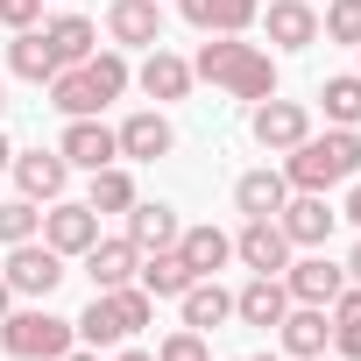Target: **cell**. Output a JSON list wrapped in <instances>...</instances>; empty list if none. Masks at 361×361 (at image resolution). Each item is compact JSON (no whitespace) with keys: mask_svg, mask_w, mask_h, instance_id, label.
<instances>
[{"mask_svg":"<svg viewBox=\"0 0 361 361\" xmlns=\"http://www.w3.org/2000/svg\"><path fill=\"white\" fill-rule=\"evenodd\" d=\"M283 290H290V305H333L347 290V269L326 255H298V262H283Z\"/></svg>","mask_w":361,"mask_h":361,"instance_id":"9","label":"cell"},{"mask_svg":"<svg viewBox=\"0 0 361 361\" xmlns=\"http://www.w3.org/2000/svg\"><path fill=\"white\" fill-rule=\"evenodd\" d=\"M57 361H99V347H71V354H57Z\"/></svg>","mask_w":361,"mask_h":361,"instance_id":"39","label":"cell"},{"mask_svg":"<svg viewBox=\"0 0 361 361\" xmlns=\"http://www.w3.org/2000/svg\"><path fill=\"white\" fill-rule=\"evenodd\" d=\"M177 15L192 29H206V36H241L262 15V0H177Z\"/></svg>","mask_w":361,"mask_h":361,"instance_id":"14","label":"cell"},{"mask_svg":"<svg viewBox=\"0 0 361 361\" xmlns=\"http://www.w3.org/2000/svg\"><path fill=\"white\" fill-rule=\"evenodd\" d=\"M43 241L71 262V255H85V248L99 241V213H92L85 199H50V213H43Z\"/></svg>","mask_w":361,"mask_h":361,"instance_id":"7","label":"cell"},{"mask_svg":"<svg viewBox=\"0 0 361 361\" xmlns=\"http://www.w3.org/2000/svg\"><path fill=\"white\" fill-rule=\"evenodd\" d=\"M269 43L276 50H312L319 43V8H305V0H269Z\"/></svg>","mask_w":361,"mask_h":361,"instance_id":"19","label":"cell"},{"mask_svg":"<svg viewBox=\"0 0 361 361\" xmlns=\"http://www.w3.org/2000/svg\"><path fill=\"white\" fill-rule=\"evenodd\" d=\"M85 78L99 85V99H121V92H128V57H121V50H92V57H85Z\"/></svg>","mask_w":361,"mask_h":361,"instance_id":"33","label":"cell"},{"mask_svg":"<svg viewBox=\"0 0 361 361\" xmlns=\"http://www.w3.org/2000/svg\"><path fill=\"white\" fill-rule=\"evenodd\" d=\"M340 269H347V283H361V241H354V255H347Z\"/></svg>","mask_w":361,"mask_h":361,"instance_id":"38","label":"cell"},{"mask_svg":"<svg viewBox=\"0 0 361 361\" xmlns=\"http://www.w3.org/2000/svg\"><path fill=\"white\" fill-rule=\"evenodd\" d=\"M192 78H213V85H220V92H234V99H269V92H276V57H269L262 43L213 36V43H199Z\"/></svg>","mask_w":361,"mask_h":361,"instance_id":"1","label":"cell"},{"mask_svg":"<svg viewBox=\"0 0 361 361\" xmlns=\"http://www.w3.org/2000/svg\"><path fill=\"white\" fill-rule=\"evenodd\" d=\"M283 199H290V177H283V170H248V177H234V206H241L248 220H276Z\"/></svg>","mask_w":361,"mask_h":361,"instance_id":"17","label":"cell"},{"mask_svg":"<svg viewBox=\"0 0 361 361\" xmlns=\"http://www.w3.org/2000/svg\"><path fill=\"white\" fill-rule=\"evenodd\" d=\"M36 15H43V0H0V22L8 29H36Z\"/></svg>","mask_w":361,"mask_h":361,"instance_id":"36","label":"cell"},{"mask_svg":"<svg viewBox=\"0 0 361 361\" xmlns=\"http://www.w3.org/2000/svg\"><path fill=\"white\" fill-rule=\"evenodd\" d=\"M0 347H8L15 361H57V354L78 347V333H71V319H57L50 305H29V312H8V319H0Z\"/></svg>","mask_w":361,"mask_h":361,"instance_id":"3","label":"cell"},{"mask_svg":"<svg viewBox=\"0 0 361 361\" xmlns=\"http://www.w3.org/2000/svg\"><path fill=\"white\" fill-rule=\"evenodd\" d=\"M283 177H290V192H333V185H347V177H361V135L354 128L305 135L298 149H283Z\"/></svg>","mask_w":361,"mask_h":361,"instance_id":"2","label":"cell"},{"mask_svg":"<svg viewBox=\"0 0 361 361\" xmlns=\"http://www.w3.org/2000/svg\"><path fill=\"white\" fill-rule=\"evenodd\" d=\"M85 206H92V213H128V206H135V177H128L121 163L92 170V192H85Z\"/></svg>","mask_w":361,"mask_h":361,"instance_id":"30","label":"cell"},{"mask_svg":"<svg viewBox=\"0 0 361 361\" xmlns=\"http://www.w3.org/2000/svg\"><path fill=\"white\" fill-rule=\"evenodd\" d=\"M319 99H326V121H333V128H354V121H361V71L326 78V85H319Z\"/></svg>","mask_w":361,"mask_h":361,"instance_id":"31","label":"cell"},{"mask_svg":"<svg viewBox=\"0 0 361 361\" xmlns=\"http://www.w3.org/2000/svg\"><path fill=\"white\" fill-rule=\"evenodd\" d=\"M177 255L192 262V276H220V269L234 262V234H220L213 220H206V227H185V234H177Z\"/></svg>","mask_w":361,"mask_h":361,"instance_id":"20","label":"cell"},{"mask_svg":"<svg viewBox=\"0 0 361 361\" xmlns=\"http://www.w3.org/2000/svg\"><path fill=\"white\" fill-rule=\"evenodd\" d=\"M8 71H15V78H29V85H50L64 64H57V50H50V36H43V29H15V43H8Z\"/></svg>","mask_w":361,"mask_h":361,"instance_id":"22","label":"cell"},{"mask_svg":"<svg viewBox=\"0 0 361 361\" xmlns=\"http://www.w3.org/2000/svg\"><path fill=\"white\" fill-rule=\"evenodd\" d=\"M114 135H121V156H128V163H156V156H170V149H177V135H170V121H163V114H128Z\"/></svg>","mask_w":361,"mask_h":361,"instance_id":"16","label":"cell"},{"mask_svg":"<svg viewBox=\"0 0 361 361\" xmlns=\"http://www.w3.org/2000/svg\"><path fill=\"white\" fill-rule=\"evenodd\" d=\"M319 36H333V43H354V50H361V0H333V8L319 15Z\"/></svg>","mask_w":361,"mask_h":361,"instance_id":"34","label":"cell"},{"mask_svg":"<svg viewBox=\"0 0 361 361\" xmlns=\"http://www.w3.org/2000/svg\"><path fill=\"white\" fill-rule=\"evenodd\" d=\"M241 361H276V354H241Z\"/></svg>","mask_w":361,"mask_h":361,"instance_id":"43","label":"cell"},{"mask_svg":"<svg viewBox=\"0 0 361 361\" xmlns=\"http://www.w3.org/2000/svg\"><path fill=\"white\" fill-rule=\"evenodd\" d=\"M135 276H142V290H149V298H185V290L199 283V276H192V262L177 255V248H149Z\"/></svg>","mask_w":361,"mask_h":361,"instance_id":"24","label":"cell"},{"mask_svg":"<svg viewBox=\"0 0 361 361\" xmlns=\"http://www.w3.org/2000/svg\"><path fill=\"white\" fill-rule=\"evenodd\" d=\"M156 361H213V347H206V333H192V326H177V333H163Z\"/></svg>","mask_w":361,"mask_h":361,"instance_id":"35","label":"cell"},{"mask_svg":"<svg viewBox=\"0 0 361 361\" xmlns=\"http://www.w3.org/2000/svg\"><path fill=\"white\" fill-rule=\"evenodd\" d=\"M99 298H106V312H114V333H121V340H135V333L156 319V298H149L142 283H121V290H99Z\"/></svg>","mask_w":361,"mask_h":361,"instance_id":"28","label":"cell"},{"mask_svg":"<svg viewBox=\"0 0 361 361\" xmlns=\"http://www.w3.org/2000/svg\"><path fill=\"white\" fill-rule=\"evenodd\" d=\"M106 36L121 50H156L163 43V8L156 0H114L106 8Z\"/></svg>","mask_w":361,"mask_h":361,"instance_id":"11","label":"cell"},{"mask_svg":"<svg viewBox=\"0 0 361 361\" xmlns=\"http://www.w3.org/2000/svg\"><path fill=\"white\" fill-rule=\"evenodd\" d=\"M234 319V290H220L213 276H199L192 290H185V326L192 333H213V326H227Z\"/></svg>","mask_w":361,"mask_h":361,"instance_id":"26","label":"cell"},{"mask_svg":"<svg viewBox=\"0 0 361 361\" xmlns=\"http://www.w3.org/2000/svg\"><path fill=\"white\" fill-rule=\"evenodd\" d=\"M177 234H185V220H177L170 206H156V199H135L128 206V241L149 255V248H177Z\"/></svg>","mask_w":361,"mask_h":361,"instance_id":"21","label":"cell"},{"mask_svg":"<svg viewBox=\"0 0 361 361\" xmlns=\"http://www.w3.org/2000/svg\"><path fill=\"white\" fill-rule=\"evenodd\" d=\"M234 255H241L255 276H283V262H290V241H283V227H276V220H248V227L234 234Z\"/></svg>","mask_w":361,"mask_h":361,"instance_id":"12","label":"cell"},{"mask_svg":"<svg viewBox=\"0 0 361 361\" xmlns=\"http://www.w3.org/2000/svg\"><path fill=\"white\" fill-rule=\"evenodd\" d=\"M276 333H283V347L305 361V354H326V340H333V319H326V305H290V312L276 319Z\"/></svg>","mask_w":361,"mask_h":361,"instance_id":"23","label":"cell"},{"mask_svg":"<svg viewBox=\"0 0 361 361\" xmlns=\"http://www.w3.org/2000/svg\"><path fill=\"white\" fill-rule=\"evenodd\" d=\"M114 361H156V354H142V347H121V354H114Z\"/></svg>","mask_w":361,"mask_h":361,"instance_id":"41","label":"cell"},{"mask_svg":"<svg viewBox=\"0 0 361 361\" xmlns=\"http://www.w3.org/2000/svg\"><path fill=\"white\" fill-rule=\"evenodd\" d=\"M135 85H142L149 99H185V92H192V64L177 57V50H163V43H156V50L142 57V71H135Z\"/></svg>","mask_w":361,"mask_h":361,"instance_id":"18","label":"cell"},{"mask_svg":"<svg viewBox=\"0 0 361 361\" xmlns=\"http://www.w3.org/2000/svg\"><path fill=\"white\" fill-rule=\"evenodd\" d=\"M283 312H290V290H283V276H248V283L234 290V319H241V326H262V333H269Z\"/></svg>","mask_w":361,"mask_h":361,"instance_id":"15","label":"cell"},{"mask_svg":"<svg viewBox=\"0 0 361 361\" xmlns=\"http://www.w3.org/2000/svg\"><path fill=\"white\" fill-rule=\"evenodd\" d=\"M333 206H326V192H290L283 199V213H276V227H283V241L290 248H326L333 241Z\"/></svg>","mask_w":361,"mask_h":361,"instance_id":"6","label":"cell"},{"mask_svg":"<svg viewBox=\"0 0 361 361\" xmlns=\"http://www.w3.org/2000/svg\"><path fill=\"white\" fill-rule=\"evenodd\" d=\"M248 135L269 149V156H283V149H298L305 135H312V106L305 99H255V114H248Z\"/></svg>","mask_w":361,"mask_h":361,"instance_id":"5","label":"cell"},{"mask_svg":"<svg viewBox=\"0 0 361 361\" xmlns=\"http://www.w3.org/2000/svg\"><path fill=\"white\" fill-rule=\"evenodd\" d=\"M0 114H8V85H0Z\"/></svg>","mask_w":361,"mask_h":361,"instance_id":"44","label":"cell"},{"mask_svg":"<svg viewBox=\"0 0 361 361\" xmlns=\"http://www.w3.org/2000/svg\"><path fill=\"white\" fill-rule=\"evenodd\" d=\"M85 276H92V290H121V283H135V269H142V248L121 234V241H92L85 255Z\"/></svg>","mask_w":361,"mask_h":361,"instance_id":"13","label":"cell"},{"mask_svg":"<svg viewBox=\"0 0 361 361\" xmlns=\"http://www.w3.org/2000/svg\"><path fill=\"white\" fill-rule=\"evenodd\" d=\"M326 319H333V347H340V361H361V283H347V290L326 305Z\"/></svg>","mask_w":361,"mask_h":361,"instance_id":"29","label":"cell"},{"mask_svg":"<svg viewBox=\"0 0 361 361\" xmlns=\"http://www.w3.org/2000/svg\"><path fill=\"white\" fill-rule=\"evenodd\" d=\"M36 234H43V213H36V199H8V206H0V248L36 241Z\"/></svg>","mask_w":361,"mask_h":361,"instance_id":"32","label":"cell"},{"mask_svg":"<svg viewBox=\"0 0 361 361\" xmlns=\"http://www.w3.org/2000/svg\"><path fill=\"white\" fill-rule=\"evenodd\" d=\"M15 185H22V199H36V206H50V199H64V185H71V163L57 156V149H22L15 163Z\"/></svg>","mask_w":361,"mask_h":361,"instance_id":"10","label":"cell"},{"mask_svg":"<svg viewBox=\"0 0 361 361\" xmlns=\"http://www.w3.org/2000/svg\"><path fill=\"white\" fill-rule=\"evenodd\" d=\"M0 276H8V290H15V298H43V305H50V290H57L71 269H64V255H57L50 241H15V248H8V269H0Z\"/></svg>","mask_w":361,"mask_h":361,"instance_id":"4","label":"cell"},{"mask_svg":"<svg viewBox=\"0 0 361 361\" xmlns=\"http://www.w3.org/2000/svg\"><path fill=\"white\" fill-rule=\"evenodd\" d=\"M347 220L361 227V177H354V192H347Z\"/></svg>","mask_w":361,"mask_h":361,"instance_id":"37","label":"cell"},{"mask_svg":"<svg viewBox=\"0 0 361 361\" xmlns=\"http://www.w3.org/2000/svg\"><path fill=\"white\" fill-rule=\"evenodd\" d=\"M50 106H57L64 121H85V114H99L106 99H99V85L85 78V64H64V71L50 78Z\"/></svg>","mask_w":361,"mask_h":361,"instance_id":"25","label":"cell"},{"mask_svg":"<svg viewBox=\"0 0 361 361\" xmlns=\"http://www.w3.org/2000/svg\"><path fill=\"white\" fill-rule=\"evenodd\" d=\"M8 163H15V149H8V135H0V170H8Z\"/></svg>","mask_w":361,"mask_h":361,"instance_id":"42","label":"cell"},{"mask_svg":"<svg viewBox=\"0 0 361 361\" xmlns=\"http://www.w3.org/2000/svg\"><path fill=\"white\" fill-rule=\"evenodd\" d=\"M43 36H50L57 64H85V57L99 50V29H92L85 15H57V22H43Z\"/></svg>","mask_w":361,"mask_h":361,"instance_id":"27","label":"cell"},{"mask_svg":"<svg viewBox=\"0 0 361 361\" xmlns=\"http://www.w3.org/2000/svg\"><path fill=\"white\" fill-rule=\"evenodd\" d=\"M15 312V290H8V276H0V319H8Z\"/></svg>","mask_w":361,"mask_h":361,"instance_id":"40","label":"cell"},{"mask_svg":"<svg viewBox=\"0 0 361 361\" xmlns=\"http://www.w3.org/2000/svg\"><path fill=\"white\" fill-rule=\"evenodd\" d=\"M57 156H64L71 170H106V163L121 156V135H114L99 114H85V121H64V142H57Z\"/></svg>","mask_w":361,"mask_h":361,"instance_id":"8","label":"cell"},{"mask_svg":"<svg viewBox=\"0 0 361 361\" xmlns=\"http://www.w3.org/2000/svg\"><path fill=\"white\" fill-rule=\"evenodd\" d=\"M305 361H326V354H305Z\"/></svg>","mask_w":361,"mask_h":361,"instance_id":"45","label":"cell"}]
</instances>
